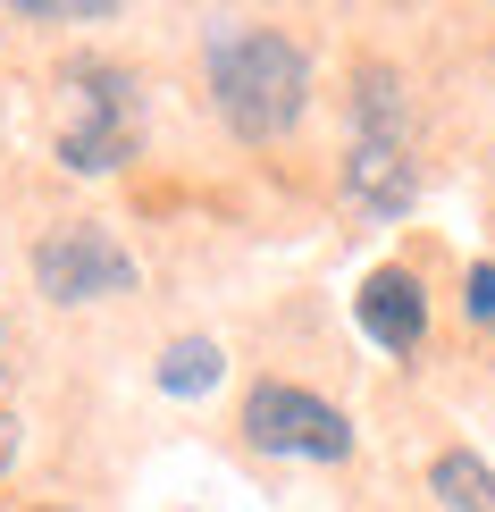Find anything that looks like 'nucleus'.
I'll list each match as a JSON object with an SVG mask.
<instances>
[{
  "mask_svg": "<svg viewBox=\"0 0 495 512\" xmlns=\"http://www.w3.org/2000/svg\"><path fill=\"white\" fill-rule=\"evenodd\" d=\"M9 454H17V420L0 412V471H9Z\"/></svg>",
  "mask_w": 495,
  "mask_h": 512,
  "instance_id": "nucleus-10",
  "label": "nucleus"
},
{
  "mask_svg": "<svg viewBox=\"0 0 495 512\" xmlns=\"http://www.w3.org/2000/svg\"><path fill=\"white\" fill-rule=\"evenodd\" d=\"M244 437L261 445V454H294V462H344L353 454V420H344L336 403L286 387V378H261V387L244 395Z\"/></svg>",
  "mask_w": 495,
  "mask_h": 512,
  "instance_id": "nucleus-4",
  "label": "nucleus"
},
{
  "mask_svg": "<svg viewBox=\"0 0 495 512\" xmlns=\"http://www.w3.org/2000/svg\"><path fill=\"white\" fill-rule=\"evenodd\" d=\"M344 202L395 219L412 202V143H403V84L395 68H361L353 93V152H344Z\"/></svg>",
  "mask_w": 495,
  "mask_h": 512,
  "instance_id": "nucleus-2",
  "label": "nucleus"
},
{
  "mask_svg": "<svg viewBox=\"0 0 495 512\" xmlns=\"http://www.w3.org/2000/svg\"><path fill=\"white\" fill-rule=\"evenodd\" d=\"M428 487H437L445 512H495V471L479 454H437L428 462Z\"/></svg>",
  "mask_w": 495,
  "mask_h": 512,
  "instance_id": "nucleus-7",
  "label": "nucleus"
},
{
  "mask_svg": "<svg viewBox=\"0 0 495 512\" xmlns=\"http://www.w3.org/2000/svg\"><path fill=\"white\" fill-rule=\"evenodd\" d=\"M135 143V76L110 59H68L59 68V160L101 177Z\"/></svg>",
  "mask_w": 495,
  "mask_h": 512,
  "instance_id": "nucleus-3",
  "label": "nucleus"
},
{
  "mask_svg": "<svg viewBox=\"0 0 495 512\" xmlns=\"http://www.w3.org/2000/svg\"><path fill=\"white\" fill-rule=\"evenodd\" d=\"M210 101H219V118L244 143H277L294 118H303V101H311L303 42H286V34H269V26L219 34V42H210Z\"/></svg>",
  "mask_w": 495,
  "mask_h": 512,
  "instance_id": "nucleus-1",
  "label": "nucleus"
},
{
  "mask_svg": "<svg viewBox=\"0 0 495 512\" xmlns=\"http://www.w3.org/2000/svg\"><path fill=\"white\" fill-rule=\"evenodd\" d=\"M202 387H219V345L210 336H177L160 353V395H202Z\"/></svg>",
  "mask_w": 495,
  "mask_h": 512,
  "instance_id": "nucleus-8",
  "label": "nucleus"
},
{
  "mask_svg": "<svg viewBox=\"0 0 495 512\" xmlns=\"http://www.w3.org/2000/svg\"><path fill=\"white\" fill-rule=\"evenodd\" d=\"M34 286L51 294V303H101V294L135 286V261H126V244L110 227L76 219V227H51V236L34 244Z\"/></svg>",
  "mask_w": 495,
  "mask_h": 512,
  "instance_id": "nucleus-5",
  "label": "nucleus"
},
{
  "mask_svg": "<svg viewBox=\"0 0 495 512\" xmlns=\"http://www.w3.org/2000/svg\"><path fill=\"white\" fill-rule=\"evenodd\" d=\"M462 311L479 319V328H495V269H487V261H479V269L462 277Z\"/></svg>",
  "mask_w": 495,
  "mask_h": 512,
  "instance_id": "nucleus-9",
  "label": "nucleus"
},
{
  "mask_svg": "<svg viewBox=\"0 0 495 512\" xmlns=\"http://www.w3.org/2000/svg\"><path fill=\"white\" fill-rule=\"evenodd\" d=\"M353 311L370 328V345H386V353H412L428 336V294H420L412 269H370V286L353 294Z\"/></svg>",
  "mask_w": 495,
  "mask_h": 512,
  "instance_id": "nucleus-6",
  "label": "nucleus"
}]
</instances>
